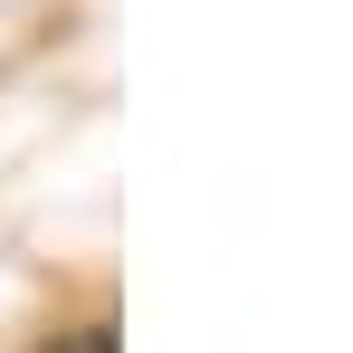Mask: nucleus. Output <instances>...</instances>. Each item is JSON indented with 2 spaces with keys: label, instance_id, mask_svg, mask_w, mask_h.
Returning a JSON list of instances; mask_svg holds the SVG:
<instances>
[{
  "label": "nucleus",
  "instance_id": "nucleus-1",
  "mask_svg": "<svg viewBox=\"0 0 353 353\" xmlns=\"http://www.w3.org/2000/svg\"><path fill=\"white\" fill-rule=\"evenodd\" d=\"M58 353H115V334H105V325H86V334H67Z\"/></svg>",
  "mask_w": 353,
  "mask_h": 353
}]
</instances>
